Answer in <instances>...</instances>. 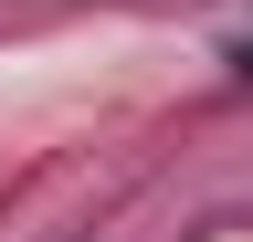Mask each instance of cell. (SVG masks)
Instances as JSON below:
<instances>
[{"label": "cell", "mask_w": 253, "mask_h": 242, "mask_svg": "<svg viewBox=\"0 0 253 242\" xmlns=\"http://www.w3.org/2000/svg\"><path fill=\"white\" fill-rule=\"evenodd\" d=\"M232 64H243V74H253V42H232Z\"/></svg>", "instance_id": "cell-1"}]
</instances>
